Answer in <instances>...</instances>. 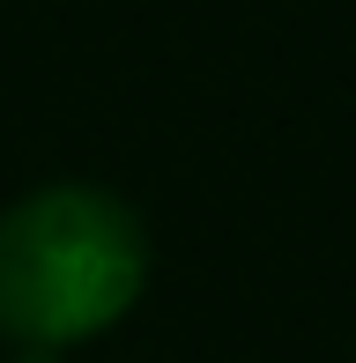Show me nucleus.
Segmentation results:
<instances>
[{"instance_id":"1","label":"nucleus","mask_w":356,"mask_h":363,"mask_svg":"<svg viewBox=\"0 0 356 363\" xmlns=\"http://www.w3.org/2000/svg\"><path fill=\"white\" fill-rule=\"evenodd\" d=\"M149 223L89 178H52L0 208V341L67 356L111 334L149 289Z\"/></svg>"},{"instance_id":"2","label":"nucleus","mask_w":356,"mask_h":363,"mask_svg":"<svg viewBox=\"0 0 356 363\" xmlns=\"http://www.w3.org/2000/svg\"><path fill=\"white\" fill-rule=\"evenodd\" d=\"M15 363H67V356H23V349H15Z\"/></svg>"}]
</instances>
